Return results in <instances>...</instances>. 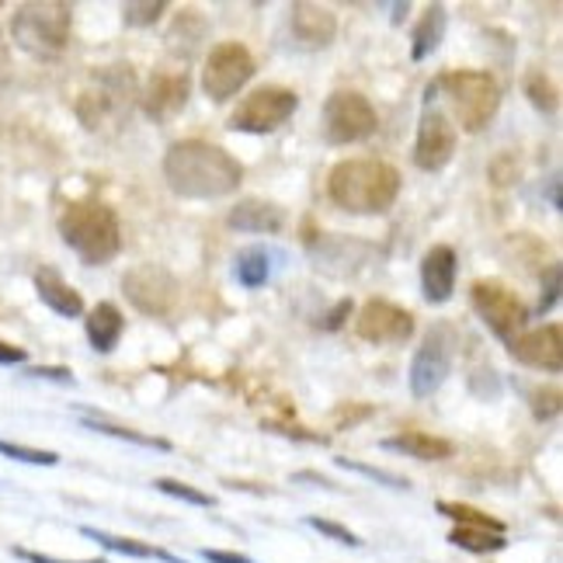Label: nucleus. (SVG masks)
<instances>
[{
	"instance_id": "9",
	"label": "nucleus",
	"mask_w": 563,
	"mask_h": 563,
	"mask_svg": "<svg viewBox=\"0 0 563 563\" xmlns=\"http://www.w3.org/2000/svg\"><path fill=\"white\" fill-rule=\"evenodd\" d=\"M122 292L143 317H154V320H167L181 302L178 278L170 275L167 268H161V265L129 268L122 275Z\"/></svg>"
},
{
	"instance_id": "36",
	"label": "nucleus",
	"mask_w": 563,
	"mask_h": 563,
	"mask_svg": "<svg viewBox=\"0 0 563 563\" xmlns=\"http://www.w3.org/2000/svg\"><path fill=\"white\" fill-rule=\"evenodd\" d=\"M556 302H560V265H550V272L543 275V296H539L536 313L547 317L556 307Z\"/></svg>"
},
{
	"instance_id": "40",
	"label": "nucleus",
	"mask_w": 563,
	"mask_h": 563,
	"mask_svg": "<svg viewBox=\"0 0 563 563\" xmlns=\"http://www.w3.org/2000/svg\"><path fill=\"white\" fill-rule=\"evenodd\" d=\"M14 556L25 560V563H108L101 556L95 560H56V556H46V553H35V550H25V547H14Z\"/></svg>"
},
{
	"instance_id": "18",
	"label": "nucleus",
	"mask_w": 563,
	"mask_h": 563,
	"mask_svg": "<svg viewBox=\"0 0 563 563\" xmlns=\"http://www.w3.org/2000/svg\"><path fill=\"white\" fill-rule=\"evenodd\" d=\"M227 227L236 230V233H257V236H268V233H278L286 227V209L278 202H268V199H241L230 212H227Z\"/></svg>"
},
{
	"instance_id": "2",
	"label": "nucleus",
	"mask_w": 563,
	"mask_h": 563,
	"mask_svg": "<svg viewBox=\"0 0 563 563\" xmlns=\"http://www.w3.org/2000/svg\"><path fill=\"white\" fill-rule=\"evenodd\" d=\"M331 202L355 216H376L386 212L400 195V170L376 157H355L341 161L328 175Z\"/></svg>"
},
{
	"instance_id": "6",
	"label": "nucleus",
	"mask_w": 563,
	"mask_h": 563,
	"mask_svg": "<svg viewBox=\"0 0 563 563\" xmlns=\"http://www.w3.org/2000/svg\"><path fill=\"white\" fill-rule=\"evenodd\" d=\"M470 307H473L476 317L487 323L490 334L497 341H505V344H511L529 323L526 302L497 278H476L473 282V286H470Z\"/></svg>"
},
{
	"instance_id": "1",
	"label": "nucleus",
	"mask_w": 563,
	"mask_h": 563,
	"mask_svg": "<svg viewBox=\"0 0 563 563\" xmlns=\"http://www.w3.org/2000/svg\"><path fill=\"white\" fill-rule=\"evenodd\" d=\"M164 181L178 199L216 202L244 185V164L209 140H178L164 154Z\"/></svg>"
},
{
	"instance_id": "8",
	"label": "nucleus",
	"mask_w": 563,
	"mask_h": 563,
	"mask_svg": "<svg viewBox=\"0 0 563 563\" xmlns=\"http://www.w3.org/2000/svg\"><path fill=\"white\" fill-rule=\"evenodd\" d=\"M323 136L334 146H349V143H362L369 140L379 129V115L373 101L358 95V91H334L328 101H323Z\"/></svg>"
},
{
	"instance_id": "14",
	"label": "nucleus",
	"mask_w": 563,
	"mask_h": 563,
	"mask_svg": "<svg viewBox=\"0 0 563 563\" xmlns=\"http://www.w3.org/2000/svg\"><path fill=\"white\" fill-rule=\"evenodd\" d=\"M191 98V77L188 74H154L140 95V108L150 122H170L185 112Z\"/></svg>"
},
{
	"instance_id": "41",
	"label": "nucleus",
	"mask_w": 563,
	"mask_h": 563,
	"mask_svg": "<svg viewBox=\"0 0 563 563\" xmlns=\"http://www.w3.org/2000/svg\"><path fill=\"white\" fill-rule=\"evenodd\" d=\"M199 556H202L206 563H254L251 556L233 553V550H199Z\"/></svg>"
},
{
	"instance_id": "19",
	"label": "nucleus",
	"mask_w": 563,
	"mask_h": 563,
	"mask_svg": "<svg viewBox=\"0 0 563 563\" xmlns=\"http://www.w3.org/2000/svg\"><path fill=\"white\" fill-rule=\"evenodd\" d=\"M35 292H38V299L46 302V307L53 310V313H59V317H84V296L70 286L67 278H63L53 265H42V268H35Z\"/></svg>"
},
{
	"instance_id": "29",
	"label": "nucleus",
	"mask_w": 563,
	"mask_h": 563,
	"mask_svg": "<svg viewBox=\"0 0 563 563\" xmlns=\"http://www.w3.org/2000/svg\"><path fill=\"white\" fill-rule=\"evenodd\" d=\"M154 487L167 497H178V501H188L195 508H216V497L199 490V487H191V484H181L175 481V476H161V481H154Z\"/></svg>"
},
{
	"instance_id": "7",
	"label": "nucleus",
	"mask_w": 563,
	"mask_h": 563,
	"mask_svg": "<svg viewBox=\"0 0 563 563\" xmlns=\"http://www.w3.org/2000/svg\"><path fill=\"white\" fill-rule=\"evenodd\" d=\"M296 108H299L296 91L265 84V88H254L241 104L233 108V115L227 119V129H233V133H247V136H265V133H275L278 125H286L296 115Z\"/></svg>"
},
{
	"instance_id": "37",
	"label": "nucleus",
	"mask_w": 563,
	"mask_h": 563,
	"mask_svg": "<svg viewBox=\"0 0 563 563\" xmlns=\"http://www.w3.org/2000/svg\"><path fill=\"white\" fill-rule=\"evenodd\" d=\"M487 175H490L494 185H501V188H505V185H515L522 170H518V161H515L511 154H501V157H494V164L487 167Z\"/></svg>"
},
{
	"instance_id": "31",
	"label": "nucleus",
	"mask_w": 563,
	"mask_h": 563,
	"mask_svg": "<svg viewBox=\"0 0 563 563\" xmlns=\"http://www.w3.org/2000/svg\"><path fill=\"white\" fill-rule=\"evenodd\" d=\"M334 463H338L341 470H352V473H362V476H369V481H376V484H383V487H394V490H407V487H410V481H407V476H397V473L376 470V466H369V463H358V460H344V456H338Z\"/></svg>"
},
{
	"instance_id": "38",
	"label": "nucleus",
	"mask_w": 563,
	"mask_h": 563,
	"mask_svg": "<svg viewBox=\"0 0 563 563\" xmlns=\"http://www.w3.org/2000/svg\"><path fill=\"white\" fill-rule=\"evenodd\" d=\"M25 379H49V383H74V369L67 365H29Z\"/></svg>"
},
{
	"instance_id": "3",
	"label": "nucleus",
	"mask_w": 563,
	"mask_h": 563,
	"mask_svg": "<svg viewBox=\"0 0 563 563\" xmlns=\"http://www.w3.org/2000/svg\"><path fill=\"white\" fill-rule=\"evenodd\" d=\"M56 227H59L63 244H67L88 268L108 265L122 251L119 216L112 206H104L98 199H80L67 206Z\"/></svg>"
},
{
	"instance_id": "20",
	"label": "nucleus",
	"mask_w": 563,
	"mask_h": 563,
	"mask_svg": "<svg viewBox=\"0 0 563 563\" xmlns=\"http://www.w3.org/2000/svg\"><path fill=\"white\" fill-rule=\"evenodd\" d=\"M84 334H88L91 349L98 355L115 352L122 334H125V317H122V310L115 307V302H98V307L88 313V320H84Z\"/></svg>"
},
{
	"instance_id": "12",
	"label": "nucleus",
	"mask_w": 563,
	"mask_h": 563,
	"mask_svg": "<svg viewBox=\"0 0 563 563\" xmlns=\"http://www.w3.org/2000/svg\"><path fill=\"white\" fill-rule=\"evenodd\" d=\"M355 334L369 344H404L415 334V313L389 299H369L355 317Z\"/></svg>"
},
{
	"instance_id": "30",
	"label": "nucleus",
	"mask_w": 563,
	"mask_h": 563,
	"mask_svg": "<svg viewBox=\"0 0 563 563\" xmlns=\"http://www.w3.org/2000/svg\"><path fill=\"white\" fill-rule=\"evenodd\" d=\"M0 456H8L14 463H29V466H56L59 456L49 449H32V445H14V442H0Z\"/></svg>"
},
{
	"instance_id": "23",
	"label": "nucleus",
	"mask_w": 563,
	"mask_h": 563,
	"mask_svg": "<svg viewBox=\"0 0 563 563\" xmlns=\"http://www.w3.org/2000/svg\"><path fill=\"white\" fill-rule=\"evenodd\" d=\"M445 25H449L445 4H428L421 21L415 25V38H410V59L424 63L431 53H435L442 46V38H445Z\"/></svg>"
},
{
	"instance_id": "13",
	"label": "nucleus",
	"mask_w": 563,
	"mask_h": 563,
	"mask_svg": "<svg viewBox=\"0 0 563 563\" xmlns=\"http://www.w3.org/2000/svg\"><path fill=\"white\" fill-rule=\"evenodd\" d=\"M456 143H460V133H456V125L449 122V115L439 112V108H424V115L418 122V140H415V164L428 170V175H439L452 161V154H456Z\"/></svg>"
},
{
	"instance_id": "25",
	"label": "nucleus",
	"mask_w": 563,
	"mask_h": 563,
	"mask_svg": "<svg viewBox=\"0 0 563 563\" xmlns=\"http://www.w3.org/2000/svg\"><path fill=\"white\" fill-rule=\"evenodd\" d=\"M439 515L452 518L460 529H484V532H497V536H505V529H508L501 518H494L473 505H460V501H439Z\"/></svg>"
},
{
	"instance_id": "16",
	"label": "nucleus",
	"mask_w": 563,
	"mask_h": 563,
	"mask_svg": "<svg viewBox=\"0 0 563 563\" xmlns=\"http://www.w3.org/2000/svg\"><path fill=\"white\" fill-rule=\"evenodd\" d=\"M456 275H460V262H456V251L449 244L431 247L421 257V292L431 307H442V302L452 299V292H456Z\"/></svg>"
},
{
	"instance_id": "43",
	"label": "nucleus",
	"mask_w": 563,
	"mask_h": 563,
	"mask_svg": "<svg viewBox=\"0 0 563 563\" xmlns=\"http://www.w3.org/2000/svg\"><path fill=\"white\" fill-rule=\"evenodd\" d=\"M547 199H550V206L560 212V170L550 178V185H547Z\"/></svg>"
},
{
	"instance_id": "11",
	"label": "nucleus",
	"mask_w": 563,
	"mask_h": 563,
	"mask_svg": "<svg viewBox=\"0 0 563 563\" xmlns=\"http://www.w3.org/2000/svg\"><path fill=\"white\" fill-rule=\"evenodd\" d=\"M449 373H452V334L449 328H435L421 341L415 358H410V394L418 400L435 397Z\"/></svg>"
},
{
	"instance_id": "27",
	"label": "nucleus",
	"mask_w": 563,
	"mask_h": 563,
	"mask_svg": "<svg viewBox=\"0 0 563 563\" xmlns=\"http://www.w3.org/2000/svg\"><path fill=\"white\" fill-rule=\"evenodd\" d=\"M84 428L98 431V435H108V439H119V442H133V445H143V449H161V452H170V442L167 439H157V435H143L136 428H122V424H112L104 418H80Z\"/></svg>"
},
{
	"instance_id": "44",
	"label": "nucleus",
	"mask_w": 563,
	"mask_h": 563,
	"mask_svg": "<svg viewBox=\"0 0 563 563\" xmlns=\"http://www.w3.org/2000/svg\"><path fill=\"white\" fill-rule=\"evenodd\" d=\"M404 14H410V4H394V25H404Z\"/></svg>"
},
{
	"instance_id": "35",
	"label": "nucleus",
	"mask_w": 563,
	"mask_h": 563,
	"mask_svg": "<svg viewBox=\"0 0 563 563\" xmlns=\"http://www.w3.org/2000/svg\"><path fill=\"white\" fill-rule=\"evenodd\" d=\"M265 431H278L282 439H296V442H313V445H328V435H313V431L299 428V424H286V421H262Z\"/></svg>"
},
{
	"instance_id": "10",
	"label": "nucleus",
	"mask_w": 563,
	"mask_h": 563,
	"mask_svg": "<svg viewBox=\"0 0 563 563\" xmlns=\"http://www.w3.org/2000/svg\"><path fill=\"white\" fill-rule=\"evenodd\" d=\"M254 77V56L244 42H220L212 46L202 67V91L209 101H230Z\"/></svg>"
},
{
	"instance_id": "22",
	"label": "nucleus",
	"mask_w": 563,
	"mask_h": 563,
	"mask_svg": "<svg viewBox=\"0 0 563 563\" xmlns=\"http://www.w3.org/2000/svg\"><path fill=\"white\" fill-rule=\"evenodd\" d=\"M80 536H88L91 543H98L108 553H122V556H136V560H161V563H185L181 556H175L170 550L154 547V543H143V539H125V536L101 532V529H91V526H84Z\"/></svg>"
},
{
	"instance_id": "33",
	"label": "nucleus",
	"mask_w": 563,
	"mask_h": 563,
	"mask_svg": "<svg viewBox=\"0 0 563 563\" xmlns=\"http://www.w3.org/2000/svg\"><path fill=\"white\" fill-rule=\"evenodd\" d=\"M529 407H532V418L536 421H553L563 407V397L556 386H539L536 394L529 397Z\"/></svg>"
},
{
	"instance_id": "24",
	"label": "nucleus",
	"mask_w": 563,
	"mask_h": 563,
	"mask_svg": "<svg viewBox=\"0 0 563 563\" xmlns=\"http://www.w3.org/2000/svg\"><path fill=\"white\" fill-rule=\"evenodd\" d=\"M233 278L241 282L244 289H262L272 278V257L265 247H244L233 257Z\"/></svg>"
},
{
	"instance_id": "21",
	"label": "nucleus",
	"mask_w": 563,
	"mask_h": 563,
	"mask_svg": "<svg viewBox=\"0 0 563 563\" xmlns=\"http://www.w3.org/2000/svg\"><path fill=\"white\" fill-rule=\"evenodd\" d=\"M383 449L400 452V456H415L421 463H442L449 456H456V445L442 435H431V431H400V435L386 439Z\"/></svg>"
},
{
	"instance_id": "28",
	"label": "nucleus",
	"mask_w": 563,
	"mask_h": 563,
	"mask_svg": "<svg viewBox=\"0 0 563 563\" xmlns=\"http://www.w3.org/2000/svg\"><path fill=\"white\" fill-rule=\"evenodd\" d=\"M522 88H526V98L532 101L536 112H543V115H553V112H556L560 91H556V84H553L543 70H529Z\"/></svg>"
},
{
	"instance_id": "26",
	"label": "nucleus",
	"mask_w": 563,
	"mask_h": 563,
	"mask_svg": "<svg viewBox=\"0 0 563 563\" xmlns=\"http://www.w3.org/2000/svg\"><path fill=\"white\" fill-rule=\"evenodd\" d=\"M449 543L460 547L466 553L476 556H487V553H501L508 547V536H497V532H484V529H449Z\"/></svg>"
},
{
	"instance_id": "17",
	"label": "nucleus",
	"mask_w": 563,
	"mask_h": 563,
	"mask_svg": "<svg viewBox=\"0 0 563 563\" xmlns=\"http://www.w3.org/2000/svg\"><path fill=\"white\" fill-rule=\"evenodd\" d=\"M292 35L299 46H307V49H328L338 38V14L323 4L302 0V4L292 8Z\"/></svg>"
},
{
	"instance_id": "15",
	"label": "nucleus",
	"mask_w": 563,
	"mask_h": 563,
	"mask_svg": "<svg viewBox=\"0 0 563 563\" xmlns=\"http://www.w3.org/2000/svg\"><path fill=\"white\" fill-rule=\"evenodd\" d=\"M508 349H511V358L529 365V369H543V373L563 369V328L560 323H547V328L518 334Z\"/></svg>"
},
{
	"instance_id": "5",
	"label": "nucleus",
	"mask_w": 563,
	"mask_h": 563,
	"mask_svg": "<svg viewBox=\"0 0 563 563\" xmlns=\"http://www.w3.org/2000/svg\"><path fill=\"white\" fill-rule=\"evenodd\" d=\"M70 25H74V8L63 0H38V4H21L11 35L25 53L32 56H59L70 42Z\"/></svg>"
},
{
	"instance_id": "34",
	"label": "nucleus",
	"mask_w": 563,
	"mask_h": 563,
	"mask_svg": "<svg viewBox=\"0 0 563 563\" xmlns=\"http://www.w3.org/2000/svg\"><path fill=\"white\" fill-rule=\"evenodd\" d=\"M307 526H310V529H317L320 536L334 539V543H341V547H352V550H358V547H362V539H358L352 529H344L341 522H334V518H320V515H310V518H307Z\"/></svg>"
},
{
	"instance_id": "42",
	"label": "nucleus",
	"mask_w": 563,
	"mask_h": 563,
	"mask_svg": "<svg viewBox=\"0 0 563 563\" xmlns=\"http://www.w3.org/2000/svg\"><path fill=\"white\" fill-rule=\"evenodd\" d=\"M29 362V352L18 349V344H8L0 341V365H25Z\"/></svg>"
},
{
	"instance_id": "32",
	"label": "nucleus",
	"mask_w": 563,
	"mask_h": 563,
	"mask_svg": "<svg viewBox=\"0 0 563 563\" xmlns=\"http://www.w3.org/2000/svg\"><path fill=\"white\" fill-rule=\"evenodd\" d=\"M164 11H167L164 0H146V4L133 0V4H125V8H122L129 29H150V25H157V18H161Z\"/></svg>"
},
{
	"instance_id": "4",
	"label": "nucleus",
	"mask_w": 563,
	"mask_h": 563,
	"mask_svg": "<svg viewBox=\"0 0 563 563\" xmlns=\"http://www.w3.org/2000/svg\"><path fill=\"white\" fill-rule=\"evenodd\" d=\"M431 84H435V95L449 98V108L463 133H484L501 108V84L487 70H445Z\"/></svg>"
},
{
	"instance_id": "39",
	"label": "nucleus",
	"mask_w": 563,
	"mask_h": 563,
	"mask_svg": "<svg viewBox=\"0 0 563 563\" xmlns=\"http://www.w3.org/2000/svg\"><path fill=\"white\" fill-rule=\"evenodd\" d=\"M349 317H352V299H341L331 313H323V317H320V328H323V331H341V328H344V320H349Z\"/></svg>"
}]
</instances>
